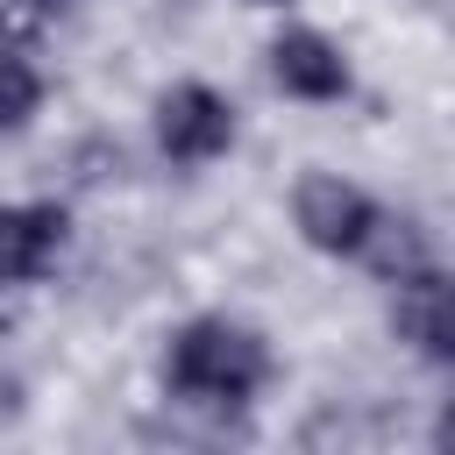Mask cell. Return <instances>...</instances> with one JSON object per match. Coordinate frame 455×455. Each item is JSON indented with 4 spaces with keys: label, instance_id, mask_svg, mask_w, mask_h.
<instances>
[{
    "label": "cell",
    "instance_id": "1",
    "mask_svg": "<svg viewBox=\"0 0 455 455\" xmlns=\"http://www.w3.org/2000/svg\"><path fill=\"white\" fill-rule=\"evenodd\" d=\"M270 377H277V355L249 320L199 313L164 341V391L192 412H242L263 398Z\"/></svg>",
    "mask_w": 455,
    "mask_h": 455
},
{
    "label": "cell",
    "instance_id": "2",
    "mask_svg": "<svg viewBox=\"0 0 455 455\" xmlns=\"http://www.w3.org/2000/svg\"><path fill=\"white\" fill-rule=\"evenodd\" d=\"M156 149L178 164V171H199V164H220L235 149V100L213 92L206 78H178L156 92Z\"/></svg>",
    "mask_w": 455,
    "mask_h": 455
},
{
    "label": "cell",
    "instance_id": "3",
    "mask_svg": "<svg viewBox=\"0 0 455 455\" xmlns=\"http://www.w3.org/2000/svg\"><path fill=\"white\" fill-rule=\"evenodd\" d=\"M370 220H377V199L363 185H348L341 171H306L291 185V228L320 256H355L363 235H370Z\"/></svg>",
    "mask_w": 455,
    "mask_h": 455
},
{
    "label": "cell",
    "instance_id": "4",
    "mask_svg": "<svg viewBox=\"0 0 455 455\" xmlns=\"http://www.w3.org/2000/svg\"><path fill=\"white\" fill-rule=\"evenodd\" d=\"M263 57H270V85H277L284 100H306V107L348 100V85H355L341 43H334L327 28H306V21H299V28H277Z\"/></svg>",
    "mask_w": 455,
    "mask_h": 455
},
{
    "label": "cell",
    "instance_id": "5",
    "mask_svg": "<svg viewBox=\"0 0 455 455\" xmlns=\"http://www.w3.org/2000/svg\"><path fill=\"white\" fill-rule=\"evenodd\" d=\"M391 334L419 355V363H455V291L441 263H419L405 277H391Z\"/></svg>",
    "mask_w": 455,
    "mask_h": 455
},
{
    "label": "cell",
    "instance_id": "6",
    "mask_svg": "<svg viewBox=\"0 0 455 455\" xmlns=\"http://www.w3.org/2000/svg\"><path fill=\"white\" fill-rule=\"evenodd\" d=\"M71 242V213L57 199H14L0 206V291L43 284Z\"/></svg>",
    "mask_w": 455,
    "mask_h": 455
},
{
    "label": "cell",
    "instance_id": "7",
    "mask_svg": "<svg viewBox=\"0 0 455 455\" xmlns=\"http://www.w3.org/2000/svg\"><path fill=\"white\" fill-rule=\"evenodd\" d=\"M355 263H370V270L391 284V277H405V270L434 263V249H427V228H419L412 213H384V206H377V220H370V235H363Z\"/></svg>",
    "mask_w": 455,
    "mask_h": 455
},
{
    "label": "cell",
    "instance_id": "8",
    "mask_svg": "<svg viewBox=\"0 0 455 455\" xmlns=\"http://www.w3.org/2000/svg\"><path fill=\"white\" fill-rule=\"evenodd\" d=\"M43 64L14 43H0V135H21L36 114H43Z\"/></svg>",
    "mask_w": 455,
    "mask_h": 455
},
{
    "label": "cell",
    "instance_id": "9",
    "mask_svg": "<svg viewBox=\"0 0 455 455\" xmlns=\"http://www.w3.org/2000/svg\"><path fill=\"white\" fill-rule=\"evenodd\" d=\"M7 7H14V14H28V21H57L71 0H7Z\"/></svg>",
    "mask_w": 455,
    "mask_h": 455
},
{
    "label": "cell",
    "instance_id": "10",
    "mask_svg": "<svg viewBox=\"0 0 455 455\" xmlns=\"http://www.w3.org/2000/svg\"><path fill=\"white\" fill-rule=\"evenodd\" d=\"M0 412H14V377H0Z\"/></svg>",
    "mask_w": 455,
    "mask_h": 455
},
{
    "label": "cell",
    "instance_id": "11",
    "mask_svg": "<svg viewBox=\"0 0 455 455\" xmlns=\"http://www.w3.org/2000/svg\"><path fill=\"white\" fill-rule=\"evenodd\" d=\"M242 7H291V0H242Z\"/></svg>",
    "mask_w": 455,
    "mask_h": 455
}]
</instances>
